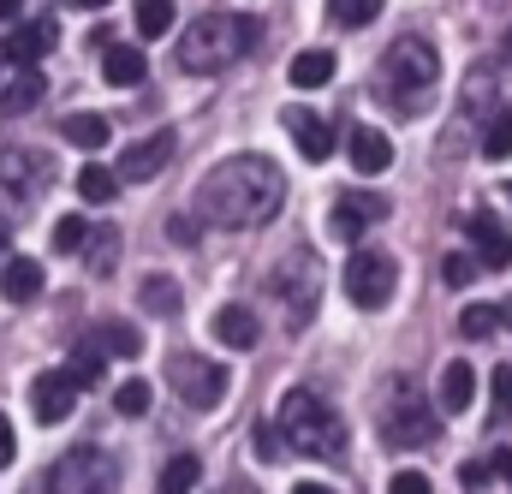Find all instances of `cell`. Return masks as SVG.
<instances>
[{
	"instance_id": "6da1fadb",
	"label": "cell",
	"mask_w": 512,
	"mask_h": 494,
	"mask_svg": "<svg viewBox=\"0 0 512 494\" xmlns=\"http://www.w3.org/2000/svg\"><path fill=\"white\" fill-rule=\"evenodd\" d=\"M280 203H286V173L268 155H233L203 179V215L215 227H233V233L274 221Z\"/></svg>"
},
{
	"instance_id": "7a4b0ae2",
	"label": "cell",
	"mask_w": 512,
	"mask_h": 494,
	"mask_svg": "<svg viewBox=\"0 0 512 494\" xmlns=\"http://www.w3.org/2000/svg\"><path fill=\"white\" fill-rule=\"evenodd\" d=\"M256 36H262V24H256L251 12H209V18H197V24L185 30V42H179V66L197 72V78L227 72L233 60H245V54L256 48Z\"/></svg>"
},
{
	"instance_id": "3957f363",
	"label": "cell",
	"mask_w": 512,
	"mask_h": 494,
	"mask_svg": "<svg viewBox=\"0 0 512 494\" xmlns=\"http://www.w3.org/2000/svg\"><path fill=\"white\" fill-rule=\"evenodd\" d=\"M280 441H286L292 453H304V459H334V453L346 447V423H340V411H334L322 393L292 387V393L280 399Z\"/></svg>"
},
{
	"instance_id": "277c9868",
	"label": "cell",
	"mask_w": 512,
	"mask_h": 494,
	"mask_svg": "<svg viewBox=\"0 0 512 494\" xmlns=\"http://www.w3.org/2000/svg\"><path fill=\"white\" fill-rule=\"evenodd\" d=\"M435 78H441V54L423 42V36H399L393 48H387L382 60V96L393 114H417L429 96H435Z\"/></svg>"
},
{
	"instance_id": "5b68a950",
	"label": "cell",
	"mask_w": 512,
	"mask_h": 494,
	"mask_svg": "<svg viewBox=\"0 0 512 494\" xmlns=\"http://www.w3.org/2000/svg\"><path fill=\"white\" fill-rule=\"evenodd\" d=\"M48 494H120V465L102 447H72L54 459Z\"/></svg>"
},
{
	"instance_id": "8992f818",
	"label": "cell",
	"mask_w": 512,
	"mask_h": 494,
	"mask_svg": "<svg viewBox=\"0 0 512 494\" xmlns=\"http://www.w3.org/2000/svg\"><path fill=\"white\" fill-rule=\"evenodd\" d=\"M340 280H346V298L358 310H382L387 298H393V286H399V268H393L387 250H352V262L340 268Z\"/></svg>"
},
{
	"instance_id": "52a82bcc",
	"label": "cell",
	"mask_w": 512,
	"mask_h": 494,
	"mask_svg": "<svg viewBox=\"0 0 512 494\" xmlns=\"http://www.w3.org/2000/svg\"><path fill=\"white\" fill-rule=\"evenodd\" d=\"M167 381H173V393H179L191 411H215L221 393H227V364H215V358H203V352H179V358L167 364Z\"/></svg>"
},
{
	"instance_id": "ba28073f",
	"label": "cell",
	"mask_w": 512,
	"mask_h": 494,
	"mask_svg": "<svg viewBox=\"0 0 512 494\" xmlns=\"http://www.w3.org/2000/svg\"><path fill=\"white\" fill-rule=\"evenodd\" d=\"M382 435L393 441V447H429L435 435H441V423L429 417V405L399 381L393 387V399H387V411H382Z\"/></svg>"
},
{
	"instance_id": "9c48e42d",
	"label": "cell",
	"mask_w": 512,
	"mask_h": 494,
	"mask_svg": "<svg viewBox=\"0 0 512 494\" xmlns=\"http://www.w3.org/2000/svg\"><path fill=\"white\" fill-rule=\"evenodd\" d=\"M382 215H387V197H382V191H346V197H334L328 233H334V239H346V245H358V239H364Z\"/></svg>"
},
{
	"instance_id": "30bf717a",
	"label": "cell",
	"mask_w": 512,
	"mask_h": 494,
	"mask_svg": "<svg viewBox=\"0 0 512 494\" xmlns=\"http://www.w3.org/2000/svg\"><path fill=\"white\" fill-rule=\"evenodd\" d=\"M78 381L66 370H48V375H36L30 381V411H36V423H66L72 411H78Z\"/></svg>"
},
{
	"instance_id": "8fae6325",
	"label": "cell",
	"mask_w": 512,
	"mask_h": 494,
	"mask_svg": "<svg viewBox=\"0 0 512 494\" xmlns=\"http://www.w3.org/2000/svg\"><path fill=\"white\" fill-rule=\"evenodd\" d=\"M173 149H179V137H173V131H149V137H137L126 155H120V167H114V173H120L126 185H143V179H155V173L173 161Z\"/></svg>"
},
{
	"instance_id": "7c38bea8",
	"label": "cell",
	"mask_w": 512,
	"mask_h": 494,
	"mask_svg": "<svg viewBox=\"0 0 512 494\" xmlns=\"http://www.w3.org/2000/svg\"><path fill=\"white\" fill-rule=\"evenodd\" d=\"M465 233H471V250H477V268H483V274H501V268H512V233H507V221H495V215H471V221H465Z\"/></svg>"
},
{
	"instance_id": "4fadbf2b",
	"label": "cell",
	"mask_w": 512,
	"mask_h": 494,
	"mask_svg": "<svg viewBox=\"0 0 512 494\" xmlns=\"http://www.w3.org/2000/svg\"><path fill=\"white\" fill-rule=\"evenodd\" d=\"M286 131H292V143H298V155L304 161H328L334 155V125L322 120V114H310V108H286Z\"/></svg>"
},
{
	"instance_id": "5bb4252c",
	"label": "cell",
	"mask_w": 512,
	"mask_h": 494,
	"mask_svg": "<svg viewBox=\"0 0 512 494\" xmlns=\"http://www.w3.org/2000/svg\"><path fill=\"white\" fill-rule=\"evenodd\" d=\"M48 48H54V18H30L24 30H12V36L0 42V54H6L12 66H36Z\"/></svg>"
},
{
	"instance_id": "9a60e30c",
	"label": "cell",
	"mask_w": 512,
	"mask_h": 494,
	"mask_svg": "<svg viewBox=\"0 0 512 494\" xmlns=\"http://www.w3.org/2000/svg\"><path fill=\"white\" fill-rule=\"evenodd\" d=\"M352 167L358 173H387L393 167V137L382 125H352Z\"/></svg>"
},
{
	"instance_id": "2e32d148",
	"label": "cell",
	"mask_w": 512,
	"mask_h": 494,
	"mask_svg": "<svg viewBox=\"0 0 512 494\" xmlns=\"http://www.w3.org/2000/svg\"><path fill=\"white\" fill-rule=\"evenodd\" d=\"M102 78H108L114 90H137V84L149 78L143 48H131V42H108V54H102Z\"/></svg>"
},
{
	"instance_id": "e0dca14e",
	"label": "cell",
	"mask_w": 512,
	"mask_h": 494,
	"mask_svg": "<svg viewBox=\"0 0 512 494\" xmlns=\"http://www.w3.org/2000/svg\"><path fill=\"white\" fill-rule=\"evenodd\" d=\"M215 340L221 346H233V352H251L256 340H262V322H256L251 310H239V304H227V310H215Z\"/></svg>"
},
{
	"instance_id": "ac0fdd59",
	"label": "cell",
	"mask_w": 512,
	"mask_h": 494,
	"mask_svg": "<svg viewBox=\"0 0 512 494\" xmlns=\"http://www.w3.org/2000/svg\"><path fill=\"white\" fill-rule=\"evenodd\" d=\"M36 173H42V155H30V149H0V191L30 197V191H36Z\"/></svg>"
},
{
	"instance_id": "d6986e66",
	"label": "cell",
	"mask_w": 512,
	"mask_h": 494,
	"mask_svg": "<svg viewBox=\"0 0 512 494\" xmlns=\"http://www.w3.org/2000/svg\"><path fill=\"white\" fill-rule=\"evenodd\" d=\"M42 292V262H30V256H12L6 268H0V298H12V304H30Z\"/></svg>"
},
{
	"instance_id": "ffe728a7",
	"label": "cell",
	"mask_w": 512,
	"mask_h": 494,
	"mask_svg": "<svg viewBox=\"0 0 512 494\" xmlns=\"http://www.w3.org/2000/svg\"><path fill=\"white\" fill-rule=\"evenodd\" d=\"M42 90H48V84H42V72H36V66H24V72H18V78H12V84L0 90V114H6V120L30 114V108L42 102Z\"/></svg>"
},
{
	"instance_id": "44dd1931",
	"label": "cell",
	"mask_w": 512,
	"mask_h": 494,
	"mask_svg": "<svg viewBox=\"0 0 512 494\" xmlns=\"http://www.w3.org/2000/svg\"><path fill=\"white\" fill-rule=\"evenodd\" d=\"M334 72H340V60H334L328 48H304V54L292 60V72H286V78H292L298 90H322V84H328Z\"/></svg>"
},
{
	"instance_id": "7402d4cb",
	"label": "cell",
	"mask_w": 512,
	"mask_h": 494,
	"mask_svg": "<svg viewBox=\"0 0 512 494\" xmlns=\"http://www.w3.org/2000/svg\"><path fill=\"white\" fill-rule=\"evenodd\" d=\"M471 399H477V370L441 364V411H471Z\"/></svg>"
},
{
	"instance_id": "603a6c76",
	"label": "cell",
	"mask_w": 512,
	"mask_h": 494,
	"mask_svg": "<svg viewBox=\"0 0 512 494\" xmlns=\"http://www.w3.org/2000/svg\"><path fill=\"white\" fill-rule=\"evenodd\" d=\"M60 131H66V143H72V149H90V155H96V149H108V137H114V125L102 120V114H72Z\"/></svg>"
},
{
	"instance_id": "cb8c5ba5",
	"label": "cell",
	"mask_w": 512,
	"mask_h": 494,
	"mask_svg": "<svg viewBox=\"0 0 512 494\" xmlns=\"http://www.w3.org/2000/svg\"><path fill=\"white\" fill-rule=\"evenodd\" d=\"M137 298H143V310H149V316H179V304H185V292H179L167 274H149V280L137 286Z\"/></svg>"
},
{
	"instance_id": "d4e9b609",
	"label": "cell",
	"mask_w": 512,
	"mask_h": 494,
	"mask_svg": "<svg viewBox=\"0 0 512 494\" xmlns=\"http://www.w3.org/2000/svg\"><path fill=\"white\" fill-rule=\"evenodd\" d=\"M66 375H72L78 387H102V375H108V352H102L96 340H84V346L66 358Z\"/></svg>"
},
{
	"instance_id": "484cf974",
	"label": "cell",
	"mask_w": 512,
	"mask_h": 494,
	"mask_svg": "<svg viewBox=\"0 0 512 494\" xmlns=\"http://www.w3.org/2000/svg\"><path fill=\"white\" fill-rule=\"evenodd\" d=\"M203 483V459L197 453H173L167 471H161V494H191Z\"/></svg>"
},
{
	"instance_id": "4316f807",
	"label": "cell",
	"mask_w": 512,
	"mask_h": 494,
	"mask_svg": "<svg viewBox=\"0 0 512 494\" xmlns=\"http://www.w3.org/2000/svg\"><path fill=\"white\" fill-rule=\"evenodd\" d=\"M84 262H90V274H114V262H120V233H114V227H90Z\"/></svg>"
},
{
	"instance_id": "83f0119b",
	"label": "cell",
	"mask_w": 512,
	"mask_h": 494,
	"mask_svg": "<svg viewBox=\"0 0 512 494\" xmlns=\"http://www.w3.org/2000/svg\"><path fill=\"white\" fill-rule=\"evenodd\" d=\"M90 340H96V346H102L108 358H137V352H143V334H137L131 322H102V328H96Z\"/></svg>"
},
{
	"instance_id": "f1b7e54d",
	"label": "cell",
	"mask_w": 512,
	"mask_h": 494,
	"mask_svg": "<svg viewBox=\"0 0 512 494\" xmlns=\"http://www.w3.org/2000/svg\"><path fill=\"white\" fill-rule=\"evenodd\" d=\"M512 155V108H495L483 120V161H507Z\"/></svg>"
},
{
	"instance_id": "f546056e",
	"label": "cell",
	"mask_w": 512,
	"mask_h": 494,
	"mask_svg": "<svg viewBox=\"0 0 512 494\" xmlns=\"http://www.w3.org/2000/svg\"><path fill=\"white\" fill-rule=\"evenodd\" d=\"M114 191H120V173H114V167H96V161H90V167L78 173V197H84V203H114Z\"/></svg>"
},
{
	"instance_id": "4dcf8cb0",
	"label": "cell",
	"mask_w": 512,
	"mask_h": 494,
	"mask_svg": "<svg viewBox=\"0 0 512 494\" xmlns=\"http://www.w3.org/2000/svg\"><path fill=\"white\" fill-rule=\"evenodd\" d=\"M167 30H173V0H137V36L161 42Z\"/></svg>"
},
{
	"instance_id": "1f68e13d",
	"label": "cell",
	"mask_w": 512,
	"mask_h": 494,
	"mask_svg": "<svg viewBox=\"0 0 512 494\" xmlns=\"http://www.w3.org/2000/svg\"><path fill=\"white\" fill-rule=\"evenodd\" d=\"M376 12H382V0H328V18L340 30H364V24H376Z\"/></svg>"
},
{
	"instance_id": "d6a6232c",
	"label": "cell",
	"mask_w": 512,
	"mask_h": 494,
	"mask_svg": "<svg viewBox=\"0 0 512 494\" xmlns=\"http://www.w3.org/2000/svg\"><path fill=\"white\" fill-rule=\"evenodd\" d=\"M495 328H501V304H471V310L459 316V334H465V340H489Z\"/></svg>"
},
{
	"instance_id": "836d02e7",
	"label": "cell",
	"mask_w": 512,
	"mask_h": 494,
	"mask_svg": "<svg viewBox=\"0 0 512 494\" xmlns=\"http://www.w3.org/2000/svg\"><path fill=\"white\" fill-rule=\"evenodd\" d=\"M149 399H155V387H149V381H120V387H114V411H120V417H143V411H149Z\"/></svg>"
},
{
	"instance_id": "e575fe53",
	"label": "cell",
	"mask_w": 512,
	"mask_h": 494,
	"mask_svg": "<svg viewBox=\"0 0 512 494\" xmlns=\"http://www.w3.org/2000/svg\"><path fill=\"white\" fill-rule=\"evenodd\" d=\"M489 417H512V364H501L489 381Z\"/></svg>"
},
{
	"instance_id": "d590c367",
	"label": "cell",
	"mask_w": 512,
	"mask_h": 494,
	"mask_svg": "<svg viewBox=\"0 0 512 494\" xmlns=\"http://www.w3.org/2000/svg\"><path fill=\"white\" fill-rule=\"evenodd\" d=\"M84 239H90V221H78V215H66L54 227V250H84Z\"/></svg>"
},
{
	"instance_id": "8d00e7d4",
	"label": "cell",
	"mask_w": 512,
	"mask_h": 494,
	"mask_svg": "<svg viewBox=\"0 0 512 494\" xmlns=\"http://www.w3.org/2000/svg\"><path fill=\"white\" fill-rule=\"evenodd\" d=\"M471 274H483L477 256H447V262H441V280H447V286H471Z\"/></svg>"
},
{
	"instance_id": "74e56055",
	"label": "cell",
	"mask_w": 512,
	"mask_h": 494,
	"mask_svg": "<svg viewBox=\"0 0 512 494\" xmlns=\"http://www.w3.org/2000/svg\"><path fill=\"white\" fill-rule=\"evenodd\" d=\"M387 494H435V489H429V477H423V471H399V477L387 483Z\"/></svg>"
},
{
	"instance_id": "f35d334b",
	"label": "cell",
	"mask_w": 512,
	"mask_h": 494,
	"mask_svg": "<svg viewBox=\"0 0 512 494\" xmlns=\"http://www.w3.org/2000/svg\"><path fill=\"white\" fill-rule=\"evenodd\" d=\"M167 239H173V245H197V221H191V215H173V221H167Z\"/></svg>"
},
{
	"instance_id": "ab89813d",
	"label": "cell",
	"mask_w": 512,
	"mask_h": 494,
	"mask_svg": "<svg viewBox=\"0 0 512 494\" xmlns=\"http://www.w3.org/2000/svg\"><path fill=\"white\" fill-rule=\"evenodd\" d=\"M489 477H495V465H459V483H465V489H483Z\"/></svg>"
},
{
	"instance_id": "60d3db41",
	"label": "cell",
	"mask_w": 512,
	"mask_h": 494,
	"mask_svg": "<svg viewBox=\"0 0 512 494\" xmlns=\"http://www.w3.org/2000/svg\"><path fill=\"white\" fill-rule=\"evenodd\" d=\"M18 459V441H12V423H6V411H0V465H12Z\"/></svg>"
},
{
	"instance_id": "b9f144b4",
	"label": "cell",
	"mask_w": 512,
	"mask_h": 494,
	"mask_svg": "<svg viewBox=\"0 0 512 494\" xmlns=\"http://www.w3.org/2000/svg\"><path fill=\"white\" fill-rule=\"evenodd\" d=\"M489 465H495V477H507V483H512V447H501V453H495Z\"/></svg>"
},
{
	"instance_id": "7bdbcfd3",
	"label": "cell",
	"mask_w": 512,
	"mask_h": 494,
	"mask_svg": "<svg viewBox=\"0 0 512 494\" xmlns=\"http://www.w3.org/2000/svg\"><path fill=\"white\" fill-rule=\"evenodd\" d=\"M18 6H24V0H0V24H12V18H18Z\"/></svg>"
},
{
	"instance_id": "ee69618b",
	"label": "cell",
	"mask_w": 512,
	"mask_h": 494,
	"mask_svg": "<svg viewBox=\"0 0 512 494\" xmlns=\"http://www.w3.org/2000/svg\"><path fill=\"white\" fill-rule=\"evenodd\" d=\"M66 6H78V12H102L108 0H66Z\"/></svg>"
},
{
	"instance_id": "f6af8a7d",
	"label": "cell",
	"mask_w": 512,
	"mask_h": 494,
	"mask_svg": "<svg viewBox=\"0 0 512 494\" xmlns=\"http://www.w3.org/2000/svg\"><path fill=\"white\" fill-rule=\"evenodd\" d=\"M501 60L512 66V24H507V36H501Z\"/></svg>"
},
{
	"instance_id": "bcb514c9",
	"label": "cell",
	"mask_w": 512,
	"mask_h": 494,
	"mask_svg": "<svg viewBox=\"0 0 512 494\" xmlns=\"http://www.w3.org/2000/svg\"><path fill=\"white\" fill-rule=\"evenodd\" d=\"M292 494H334V489H322V483H298Z\"/></svg>"
},
{
	"instance_id": "7dc6e473",
	"label": "cell",
	"mask_w": 512,
	"mask_h": 494,
	"mask_svg": "<svg viewBox=\"0 0 512 494\" xmlns=\"http://www.w3.org/2000/svg\"><path fill=\"white\" fill-rule=\"evenodd\" d=\"M501 328H512V298L501 304Z\"/></svg>"
},
{
	"instance_id": "c3c4849f",
	"label": "cell",
	"mask_w": 512,
	"mask_h": 494,
	"mask_svg": "<svg viewBox=\"0 0 512 494\" xmlns=\"http://www.w3.org/2000/svg\"><path fill=\"white\" fill-rule=\"evenodd\" d=\"M6 239H12V227H6V221H0V250H6Z\"/></svg>"
},
{
	"instance_id": "681fc988",
	"label": "cell",
	"mask_w": 512,
	"mask_h": 494,
	"mask_svg": "<svg viewBox=\"0 0 512 494\" xmlns=\"http://www.w3.org/2000/svg\"><path fill=\"white\" fill-rule=\"evenodd\" d=\"M227 494H251V489H227Z\"/></svg>"
},
{
	"instance_id": "f907efd6",
	"label": "cell",
	"mask_w": 512,
	"mask_h": 494,
	"mask_svg": "<svg viewBox=\"0 0 512 494\" xmlns=\"http://www.w3.org/2000/svg\"><path fill=\"white\" fill-rule=\"evenodd\" d=\"M0 66H6V54H0Z\"/></svg>"
},
{
	"instance_id": "816d5d0a",
	"label": "cell",
	"mask_w": 512,
	"mask_h": 494,
	"mask_svg": "<svg viewBox=\"0 0 512 494\" xmlns=\"http://www.w3.org/2000/svg\"><path fill=\"white\" fill-rule=\"evenodd\" d=\"M507 197H512V185H507Z\"/></svg>"
}]
</instances>
